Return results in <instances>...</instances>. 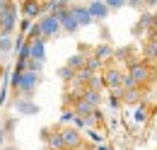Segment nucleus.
<instances>
[{
	"instance_id": "1",
	"label": "nucleus",
	"mask_w": 157,
	"mask_h": 150,
	"mask_svg": "<svg viewBox=\"0 0 157 150\" xmlns=\"http://www.w3.org/2000/svg\"><path fill=\"white\" fill-rule=\"evenodd\" d=\"M39 77L41 75H34V73H15L12 77V90L15 94L20 97V99H32L34 92H36V87H39Z\"/></svg>"
},
{
	"instance_id": "2",
	"label": "nucleus",
	"mask_w": 157,
	"mask_h": 150,
	"mask_svg": "<svg viewBox=\"0 0 157 150\" xmlns=\"http://www.w3.org/2000/svg\"><path fill=\"white\" fill-rule=\"evenodd\" d=\"M126 75L131 77L133 87L143 90V87L152 80V65L145 63V61H136V58H131V61H128V70H126Z\"/></svg>"
},
{
	"instance_id": "3",
	"label": "nucleus",
	"mask_w": 157,
	"mask_h": 150,
	"mask_svg": "<svg viewBox=\"0 0 157 150\" xmlns=\"http://www.w3.org/2000/svg\"><path fill=\"white\" fill-rule=\"evenodd\" d=\"M17 24V7L15 2H7L0 7V37H12Z\"/></svg>"
},
{
	"instance_id": "4",
	"label": "nucleus",
	"mask_w": 157,
	"mask_h": 150,
	"mask_svg": "<svg viewBox=\"0 0 157 150\" xmlns=\"http://www.w3.org/2000/svg\"><path fill=\"white\" fill-rule=\"evenodd\" d=\"M123 70L116 68V65H109V68H104V73H101V82H104V87H109L111 94H121L123 90Z\"/></svg>"
},
{
	"instance_id": "5",
	"label": "nucleus",
	"mask_w": 157,
	"mask_h": 150,
	"mask_svg": "<svg viewBox=\"0 0 157 150\" xmlns=\"http://www.w3.org/2000/svg\"><path fill=\"white\" fill-rule=\"evenodd\" d=\"M36 27H39V37L44 39V41L60 34V24H58V17H56V15H41L39 22H36Z\"/></svg>"
},
{
	"instance_id": "6",
	"label": "nucleus",
	"mask_w": 157,
	"mask_h": 150,
	"mask_svg": "<svg viewBox=\"0 0 157 150\" xmlns=\"http://www.w3.org/2000/svg\"><path fill=\"white\" fill-rule=\"evenodd\" d=\"M60 136H63V148L65 150H80L85 145L78 128H60Z\"/></svg>"
},
{
	"instance_id": "7",
	"label": "nucleus",
	"mask_w": 157,
	"mask_h": 150,
	"mask_svg": "<svg viewBox=\"0 0 157 150\" xmlns=\"http://www.w3.org/2000/svg\"><path fill=\"white\" fill-rule=\"evenodd\" d=\"M41 138L46 140L48 150H65L63 148V136H60V126H51V128H44Z\"/></svg>"
},
{
	"instance_id": "8",
	"label": "nucleus",
	"mask_w": 157,
	"mask_h": 150,
	"mask_svg": "<svg viewBox=\"0 0 157 150\" xmlns=\"http://www.w3.org/2000/svg\"><path fill=\"white\" fill-rule=\"evenodd\" d=\"M56 17H58V24H60V29H63L65 34H75V32L80 29V24L75 22L73 12H70V7H68V10H60Z\"/></svg>"
},
{
	"instance_id": "9",
	"label": "nucleus",
	"mask_w": 157,
	"mask_h": 150,
	"mask_svg": "<svg viewBox=\"0 0 157 150\" xmlns=\"http://www.w3.org/2000/svg\"><path fill=\"white\" fill-rule=\"evenodd\" d=\"M27 51H29V61H44L46 56V41L44 39H34V41H27Z\"/></svg>"
},
{
	"instance_id": "10",
	"label": "nucleus",
	"mask_w": 157,
	"mask_h": 150,
	"mask_svg": "<svg viewBox=\"0 0 157 150\" xmlns=\"http://www.w3.org/2000/svg\"><path fill=\"white\" fill-rule=\"evenodd\" d=\"M70 12H73V17H75V22H78L80 27H87V24L94 22L92 15H90V10L85 5H70Z\"/></svg>"
},
{
	"instance_id": "11",
	"label": "nucleus",
	"mask_w": 157,
	"mask_h": 150,
	"mask_svg": "<svg viewBox=\"0 0 157 150\" xmlns=\"http://www.w3.org/2000/svg\"><path fill=\"white\" fill-rule=\"evenodd\" d=\"M22 15L27 19H34V17H41L44 10H41V0H24L22 5Z\"/></svg>"
},
{
	"instance_id": "12",
	"label": "nucleus",
	"mask_w": 157,
	"mask_h": 150,
	"mask_svg": "<svg viewBox=\"0 0 157 150\" xmlns=\"http://www.w3.org/2000/svg\"><path fill=\"white\" fill-rule=\"evenodd\" d=\"M87 10H90V15H92V19H106L109 17V7L101 2V0H92L90 5H87Z\"/></svg>"
},
{
	"instance_id": "13",
	"label": "nucleus",
	"mask_w": 157,
	"mask_h": 150,
	"mask_svg": "<svg viewBox=\"0 0 157 150\" xmlns=\"http://www.w3.org/2000/svg\"><path fill=\"white\" fill-rule=\"evenodd\" d=\"M143 61L145 63H152L157 61V39H147V41H143Z\"/></svg>"
},
{
	"instance_id": "14",
	"label": "nucleus",
	"mask_w": 157,
	"mask_h": 150,
	"mask_svg": "<svg viewBox=\"0 0 157 150\" xmlns=\"http://www.w3.org/2000/svg\"><path fill=\"white\" fill-rule=\"evenodd\" d=\"M140 94H143V90H138V87H131V90H121V102L123 104H138L140 102Z\"/></svg>"
},
{
	"instance_id": "15",
	"label": "nucleus",
	"mask_w": 157,
	"mask_h": 150,
	"mask_svg": "<svg viewBox=\"0 0 157 150\" xmlns=\"http://www.w3.org/2000/svg\"><path fill=\"white\" fill-rule=\"evenodd\" d=\"M15 107H17V112H20V114H32V116L39 114V107H36L32 99H17Z\"/></svg>"
},
{
	"instance_id": "16",
	"label": "nucleus",
	"mask_w": 157,
	"mask_h": 150,
	"mask_svg": "<svg viewBox=\"0 0 157 150\" xmlns=\"http://www.w3.org/2000/svg\"><path fill=\"white\" fill-rule=\"evenodd\" d=\"M85 61H87V56H85L82 51H78V53H73V56L68 58V63H65V65H68L70 70H75V73H78V70L85 68Z\"/></svg>"
},
{
	"instance_id": "17",
	"label": "nucleus",
	"mask_w": 157,
	"mask_h": 150,
	"mask_svg": "<svg viewBox=\"0 0 157 150\" xmlns=\"http://www.w3.org/2000/svg\"><path fill=\"white\" fill-rule=\"evenodd\" d=\"M80 99H85L87 104H92V107L97 109L99 102H101V92H94V90H87V87H85V92H82V97H80Z\"/></svg>"
},
{
	"instance_id": "18",
	"label": "nucleus",
	"mask_w": 157,
	"mask_h": 150,
	"mask_svg": "<svg viewBox=\"0 0 157 150\" xmlns=\"http://www.w3.org/2000/svg\"><path fill=\"white\" fill-rule=\"evenodd\" d=\"M94 58H99V61H106V58H114V49H111L109 44H99L97 49H94Z\"/></svg>"
},
{
	"instance_id": "19",
	"label": "nucleus",
	"mask_w": 157,
	"mask_h": 150,
	"mask_svg": "<svg viewBox=\"0 0 157 150\" xmlns=\"http://www.w3.org/2000/svg\"><path fill=\"white\" fill-rule=\"evenodd\" d=\"M24 70H27V73H34V75H41V70H44V61H27Z\"/></svg>"
},
{
	"instance_id": "20",
	"label": "nucleus",
	"mask_w": 157,
	"mask_h": 150,
	"mask_svg": "<svg viewBox=\"0 0 157 150\" xmlns=\"http://www.w3.org/2000/svg\"><path fill=\"white\" fill-rule=\"evenodd\" d=\"M58 77H60V80H65V82H73V80H75V70H70L68 65H63V68L58 70Z\"/></svg>"
},
{
	"instance_id": "21",
	"label": "nucleus",
	"mask_w": 157,
	"mask_h": 150,
	"mask_svg": "<svg viewBox=\"0 0 157 150\" xmlns=\"http://www.w3.org/2000/svg\"><path fill=\"white\" fill-rule=\"evenodd\" d=\"M12 51V37H0V53H10Z\"/></svg>"
},
{
	"instance_id": "22",
	"label": "nucleus",
	"mask_w": 157,
	"mask_h": 150,
	"mask_svg": "<svg viewBox=\"0 0 157 150\" xmlns=\"http://www.w3.org/2000/svg\"><path fill=\"white\" fill-rule=\"evenodd\" d=\"M101 2H104V5L109 7V10H118V7H123V5L128 2V0H101Z\"/></svg>"
},
{
	"instance_id": "23",
	"label": "nucleus",
	"mask_w": 157,
	"mask_h": 150,
	"mask_svg": "<svg viewBox=\"0 0 157 150\" xmlns=\"http://www.w3.org/2000/svg\"><path fill=\"white\" fill-rule=\"evenodd\" d=\"M126 5H131V7H143V0H128Z\"/></svg>"
},
{
	"instance_id": "24",
	"label": "nucleus",
	"mask_w": 157,
	"mask_h": 150,
	"mask_svg": "<svg viewBox=\"0 0 157 150\" xmlns=\"http://www.w3.org/2000/svg\"><path fill=\"white\" fill-rule=\"evenodd\" d=\"M145 5H150V7H157V0H143Z\"/></svg>"
},
{
	"instance_id": "25",
	"label": "nucleus",
	"mask_w": 157,
	"mask_h": 150,
	"mask_svg": "<svg viewBox=\"0 0 157 150\" xmlns=\"http://www.w3.org/2000/svg\"><path fill=\"white\" fill-rule=\"evenodd\" d=\"M2 150H17V148H15V145H5Z\"/></svg>"
},
{
	"instance_id": "26",
	"label": "nucleus",
	"mask_w": 157,
	"mask_h": 150,
	"mask_svg": "<svg viewBox=\"0 0 157 150\" xmlns=\"http://www.w3.org/2000/svg\"><path fill=\"white\" fill-rule=\"evenodd\" d=\"M7 2H12V0H0V7H2V5H7Z\"/></svg>"
},
{
	"instance_id": "27",
	"label": "nucleus",
	"mask_w": 157,
	"mask_h": 150,
	"mask_svg": "<svg viewBox=\"0 0 157 150\" xmlns=\"http://www.w3.org/2000/svg\"><path fill=\"white\" fill-rule=\"evenodd\" d=\"M78 2H80V0H78Z\"/></svg>"
}]
</instances>
